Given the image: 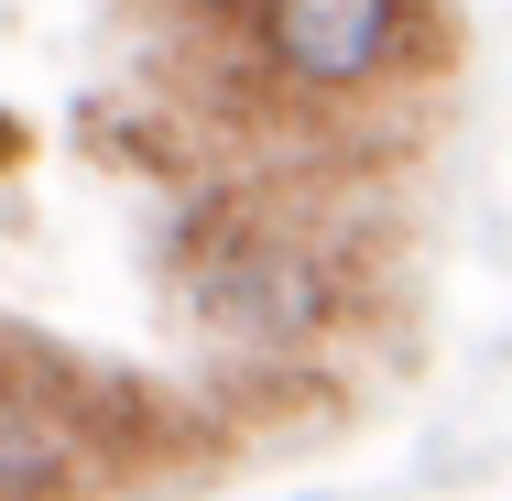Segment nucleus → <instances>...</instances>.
I'll return each mask as SVG.
<instances>
[{
    "mask_svg": "<svg viewBox=\"0 0 512 501\" xmlns=\"http://www.w3.org/2000/svg\"><path fill=\"white\" fill-rule=\"evenodd\" d=\"M414 0H251V77L306 109L371 99L382 77H404Z\"/></svg>",
    "mask_w": 512,
    "mask_h": 501,
    "instance_id": "1",
    "label": "nucleus"
},
{
    "mask_svg": "<svg viewBox=\"0 0 512 501\" xmlns=\"http://www.w3.org/2000/svg\"><path fill=\"white\" fill-rule=\"evenodd\" d=\"M197 316L218 338H240V349H306L316 327L338 316V273L295 229L240 218V229H218L197 251Z\"/></svg>",
    "mask_w": 512,
    "mask_h": 501,
    "instance_id": "2",
    "label": "nucleus"
},
{
    "mask_svg": "<svg viewBox=\"0 0 512 501\" xmlns=\"http://www.w3.org/2000/svg\"><path fill=\"white\" fill-rule=\"evenodd\" d=\"M109 436L77 382L33 371V360H0V501H77L99 480Z\"/></svg>",
    "mask_w": 512,
    "mask_h": 501,
    "instance_id": "3",
    "label": "nucleus"
},
{
    "mask_svg": "<svg viewBox=\"0 0 512 501\" xmlns=\"http://www.w3.org/2000/svg\"><path fill=\"white\" fill-rule=\"evenodd\" d=\"M0 164H22V120L11 109H0Z\"/></svg>",
    "mask_w": 512,
    "mask_h": 501,
    "instance_id": "4",
    "label": "nucleus"
}]
</instances>
